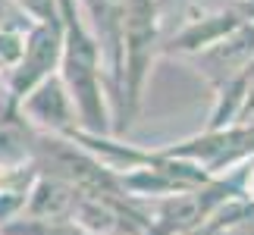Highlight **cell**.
<instances>
[{
	"label": "cell",
	"mask_w": 254,
	"mask_h": 235,
	"mask_svg": "<svg viewBox=\"0 0 254 235\" xmlns=\"http://www.w3.org/2000/svg\"><path fill=\"white\" fill-rule=\"evenodd\" d=\"M60 28H63L60 82L75 107L82 132L113 135L110 97L104 91V72H101L104 57L82 0H60Z\"/></svg>",
	"instance_id": "cell-1"
},
{
	"label": "cell",
	"mask_w": 254,
	"mask_h": 235,
	"mask_svg": "<svg viewBox=\"0 0 254 235\" xmlns=\"http://www.w3.org/2000/svg\"><path fill=\"white\" fill-rule=\"evenodd\" d=\"M60 54H63V28H60V22H35L28 38H25L22 60H19V66L6 75L9 101L19 104L32 88L41 85L44 78L57 75Z\"/></svg>",
	"instance_id": "cell-2"
},
{
	"label": "cell",
	"mask_w": 254,
	"mask_h": 235,
	"mask_svg": "<svg viewBox=\"0 0 254 235\" xmlns=\"http://www.w3.org/2000/svg\"><path fill=\"white\" fill-rule=\"evenodd\" d=\"M19 113H22V119L41 135L72 138L75 132H82L75 107L69 101V94H66L60 75H51L38 88H32V91L19 101Z\"/></svg>",
	"instance_id": "cell-3"
},
{
	"label": "cell",
	"mask_w": 254,
	"mask_h": 235,
	"mask_svg": "<svg viewBox=\"0 0 254 235\" xmlns=\"http://www.w3.org/2000/svg\"><path fill=\"white\" fill-rule=\"evenodd\" d=\"M79 194L82 191L72 188L69 182L57 179V176H47V173H38L22 213L32 223H63V220L72 217Z\"/></svg>",
	"instance_id": "cell-4"
},
{
	"label": "cell",
	"mask_w": 254,
	"mask_h": 235,
	"mask_svg": "<svg viewBox=\"0 0 254 235\" xmlns=\"http://www.w3.org/2000/svg\"><path fill=\"white\" fill-rule=\"evenodd\" d=\"M232 125H242V129H254V60L245 72H242V101H239V113H236V122Z\"/></svg>",
	"instance_id": "cell-5"
},
{
	"label": "cell",
	"mask_w": 254,
	"mask_h": 235,
	"mask_svg": "<svg viewBox=\"0 0 254 235\" xmlns=\"http://www.w3.org/2000/svg\"><path fill=\"white\" fill-rule=\"evenodd\" d=\"M32 22H60V0H16Z\"/></svg>",
	"instance_id": "cell-6"
},
{
	"label": "cell",
	"mask_w": 254,
	"mask_h": 235,
	"mask_svg": "<svg viewBox=\"0 0 254 235\" xmlns=\"http://www.w3.org/2000/svg\"><path fill=\"white\" fill-rule=\"evenodd\" d=\"M242 194H245V201L254 207V160L248 163V170H245V176H242Z\"/></svg>",
	"instance_id": "cell-7"
},
{
	"label": "cell",
	"mask_w": 254,
	"mask_h": 235,
	"mask_svg": "<svg viewBox=\"0 0 254 235\" xmlns=\"http://www.w3.org/2000/svg\"><path fill=\"white\" fill-rule=\"evenodd\" d=\"M82 3H85V6H88V0H82Z\"/></svg>",
	"instance_id": "cell-8"
}]
</instances>
